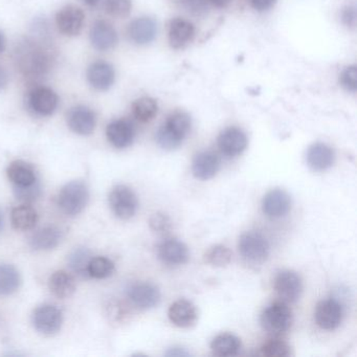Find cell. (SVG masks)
<instances>
[{"label":"cell","instance_id":"cell-42","mask_svg":"<svg viewBox=\"0 0 357 357\" xmlns=\"http://www.w3.org/2000/svg\"><path fill=\"white\" fill-rule=\"evenodd\" d=\"M342 22L348 26H355L356 24V11L355 8L348 7L342 11Z\"/></svg>","mask_w":357,"mask_h":357},{"label":"cell","instance_id":"cell-15","mask_svg":"<svg viewBox=\"0 0 357 357\" xmlns=\"http://www.w3.org/2000/svg\"><path fill=\"white\" fill-rule=\"evenodd\" d=\"M127 294L131 303L139 309L153 308L160 301V289L151 283L133 284Z\"/></svg>","mask_w":357,"mask_h":357},{"label":"cell","instance_id":"cell-33","mask_svg":"<svg viewBox=\"0 0 357 357\" xmlns=\"http://www.w3.org/2000/svg\"><path fill=\"white\" fill-rule=\"evenodd\" d=\"M89 275L95 279H105L110 277L114 271V264L106 257L91 258L89 264Z\"/></svg>","mask_w":357,"mask_h":357},{"label":"cell","instance_id":"cell-12","mask_svg":"<svg viewBox=\"0 0 357 357\" xmlns=\"http://www.w3.org/2000/svg\"><path fill=\"white\" fill-rule=\"evenodd\" d=\"M218 147L223 155L235 158L248 147V137L241 129L229 127L219 135Z\"/></svg>","mask_w":357,"mask_h":357},{"label":"cell","instance_id":"cell-24","mask_svg":"<svg viewBox=\"0 0 357 357\" xmlns=\"http://www.w3.org/2000/svg\"><path fill=\"white\" fill-rule=\"evenodd\" d=\"M306 160L307 164L313 171L321 172L331 168L335 160V154L326 144L315 143L309 147Z\"/></svg>","mask_w":357,"mask_h":357},{"label":"cell","instance_id":"cell-2","mask_svg":"<svg viewBox=\"0 0 357 357\" xmlns=\"http://www.w3.org/2000/svg\"><path fill=\"white\" fill-rule=\"evenodd\" d=\"M192 122L185 112H174L168 116L156 133L158 145L166 150L178 148L191 130Z\"/></svg>","mask_w":357,"mask_h":357},{"label":"cell","instance_id":"cell-48","mask_svg":"<svg viewBox=\"0 0 357 357\" xmlns=\"http://www.w3.org/2000/svg\"><path fill=\"white\" fill-rule=\"evenodd\" d=\"M3 213L0 212V233L3 231Z\"/></svg>","mask_w":357,"mask_h":357},{"label":"cell","instance_id":"cell-3","mask_svg":"<svg viewBox=\"0 0 357 357\" xmlns=\"http://www.w3.org/2000/svg\"><path fill=\"white\" fill-rule=\"evenodd\" d=\"M89 200V191L87 185L83 181H70L60 191L58 206L64 214L76 216L86 208Z\"/></svg>","mask_w":357,"mask_h":357},{"label":"cell","instance_id":"cell-11","mask_svg":"<svg viewBox=\"0 0 357 357\" xmlns=\"http://www.w3.org/2000/svg\"><path fill=\"white\" fill-rule=\"evenodd\" d=\"M85 16L80 8L66 6L56 15V24L62 34L66 36H77L84 26Z\"/></svg>","mask_w":357,"mask_h":357},{"label":"cell","instance_id":"cell-46","mask_svg":"<svg viewBox=\"0 0 357 357\" xmlns=\"http://www.w3.org/2000/svg\"><path fill=\"white\" fill-rule=\"evenodd\" d=\"M6 49V37L3 33L0 31V54L3 53Z\"/></svg>","mask_w":357,"mask_h":357},{"label":"cell","instance_id":"cell-47","mask_svg":"<svg viewBox=\"0 0 357 357\" xmlns=\"http://www.w3.org/2000/svg\"><path fill=\"white\" fill-rule=\"evenodd\" d=\"M100 1H101V0H83V3L91 8L97 7V6L99 5Z\"/></svg>","mask_w":357,"mask_h":357},{"label":"cell","instance_id":"cell-23","mask_svg":"<svg viewBox=\"0 0 357 357\" xmlns=\"http://www.w3.org/2000/svg\"><path fill=\"white\" fill-rule=\"evenodd\" d=\"M158 24L152 18H137L129 24L128 35L135 45H149L155 39Z\"/></svg>","mask_w":357,"mask_h":357},{"label":"cell","instance_id":"cell-21","mask_svg":"<svg viewBox=\"0 0 357 357\" xmlns=\"http://www.w3.org/2000/svg\"><path fill=\"white\" fill-rule=\"evenodd\" d=\"M220 169V160L212 151H204L194 158L192 172L200 181L213 178Z\"/></svg>","mask_w":357,"mask_h":357},{"label":"cell","instance_id":"cell-38","mask_svg":"<svg viewBox=\"0 0 357 357\" xmlns=\"http://www.w3.org/2000/svg\"><path fill=\"white\" fill-rule=\"evenodd\" d=\"M183 9L195 16H202L208 12V0H175Z\"/></svg>","mask_w":357,"mask_h":357},{"label":"cell","instance_id":"cell-40","mask_svg":"<svg viewBox=\"0 0 357 357\" xmlns=\"http://www.w3.org/2000/svg\"><path fill=\"white\" fill-rule=\"evenodd\" d=\"M150 227L158 233H166L170 231L171 220L164 213H155L149 220Z\"/></svg>","mask_w":357,"mask_h":357},{"label":"cell","instance_id":"cell-30","mask_svg":"<svg viewBox=\"0 0 357 357\" xmlns=\"http://www.w3.org/2000/svg\"><path fill=\"white\" fill-rule=\"evenodd\" d=\"M20 271L13 265H0V296L14 294L20 288Z\"/></svg>","mask_w":357,"mask_h":357},{"label":"cell","instance_id":"cell-28","mask_svg":"<svg viewBox=\"0 0 357 357\" xmlns=\"http://www.w3.org/2000/svg\"><path fill=\"white\" fill-rule=\"evenodd\" d=\"M241 340L231 333H223L216 336L211 344L213 354L217 356H235L241 350Z\"/></svg>","mask_w":357,"mask_h":357},{"label":"cell","instance_id":"cell-18","mask_svg":"<svg viewBox=\"0 0 357 357\" xmlns=\"http://www.w3.org/2000/svg\"><path fill=\"white\" fill-rule=\"evenodd\" d=\"M108 141L119 149L129 147L135 137L132 123L127 120H116L110 123L106 129Z\"/></svg>","mask_w":357,"mask_h":357},{"label":"cell","instance_id":"cell-44","mask_svg":"<svg viewBox=\"0 0 357 357\" xmlns=\"http://www.w3.org/2000/svg\"><path fill=\"white\" fill-rule=\"evenodd\" d=\"M9 82V77H8L7 72L3 68H0V89H5Z\"/></svg>","mask_w":357,"mask_h":357},{"label":"cell","instance_id":"cell-27","mask_svg":"<svg viewBox=\"0 0 357 357\" xmlns=\"http://www.w3.org/2000/svg\"><path fill=\"white\" fill-rule=\"evenodd\" d=\"M49 287L52 294L59 298H68L76 291V281L70 273L55 271L50 278Z\"/></svg>","mask_w":357,"mask_h":357},{"label":"cell","instance_id":"cell-45","mask_svg":"<svg viewBox=\"0 0 357 357\" xmlns=\"http://www.w3.org/2000/svg\"><path fill=\"white\" fill-rule=\"evenodd\" d=\"M233 0H208V3L217 8H225L231 3Z\"/></svg>","mask_w":357,"mask_h":357},{"label":"cell","instance_id":"cell-34","mask_svg":"<svg viewBox=\"0 0 357 357\" xmlns=\"http://www.w3.org/2000/svg\"><path fill=\"white\" fill-rule=\"evenodd\" d=\"M231 261V252L223 245H214L208 248L204 254V262L211 266L223 267Z\"/></svg>","mask_w":357,"mask_h":357},{"label":"cell","instance_id":"cell-31","mask_svg":"<svg viewBox=\"0 0 357 357\" xmlns=\"http://www.w3.org/2000/svg\"><path fill=\"white\" fill-rule=\"evenodd\" d=\"M158 112V102L152 98H141L132 104L133 116L141 123H148L153 120Z\"/></svg>","mask_w":357,"mask_h":357},{"label":"cell","instance_id":"cell-5","mask_svg":"<svg viewBox=\"0 0 357 357\" xmlns=\"http://www.w3.org/2000/svg\"><path fill=\"white\" fill-rule=\"evenodd\" d=\"M292 323L291 309L287 303L275 302L264 309L261 314V325L268 333L279 335L285 333Z\"/></svg>","mask_w":357,"mask_h":357},{"label":"cell","instance_id":"cell-7","mask_svg":"<svg viewBox=\"0 0 357 357\" xmlns=\"http://www.w3.org/2000/svg\"><path fill=\"white\" fill-rule=\"evenodd\" d=\"M32 321L37 331L45 335H53L61 329L63 315L54 305H41L33 313Z\"/></svg>","mask_w":357,"mask_h":357},{"label":"cell","instance_id":"cell-22","mask_svg":"<svg viewBox=\"0 0 357 357\" xmlns=\"http://www.w3.org/2000/svg\"><path fill=\"white\" fill-rule=\"evenodd\" d=\"M168 317L173 325L189 328L197 321V309L190 301L178 300L171 305Z\"/></svg>","mask_w":357,"mask_h":357},{"label":"cell","instance_id":"cell-1","mask_svg":"<svg viewBox=\"0 0 357 357\" xmlns=\"http://www.w3.org/2000/svg\"><path fill=\"white\" fill-rule=\"evenodd\" d=\"M15 61L20 72L29 78L45 76L51 70V53L47 47L33 40L20 43L15 50Z\"/></svg>","mask_w":357,"mask_h":357},{"label":"cell","instance_id":"cell-9","mask_svg":"<svg viewBox=\"0 0 357 357\" xmlns=\"http://www.w3.org/2000/svg\"><path fill=\"white\" fill-rule=\"evenodd\" d=\"M58 104L59 98L57 93L49 87H36L29 93V108L38 116H51L57 109Z\"/></svg>","mask_w":357,"mask_h":357},{"label":"cell","instance_id":"cell-39","mask_svg":"<svg viewBox=\"0 0 357 357\" xmlns=\"http://www.w3.org/2000/svg\"><path fill=\"white\" fill-rule=\"evenodd\" d=\"M340 84L346 91L355 93L357 89V70L356 66H349L340 75Z\"/></svg>","mask_w":357,"mask_h":357},{"label":"cell","instance_id":"cell-6","mask_svg":"<svg viewBox=\"0 0 357 357\" xmlns=\"http://www.w3.org/2000/svg\"><path fill=\"white\" fill-rule=\"evenodd\" d=\"M109 206L118 218L127 220L135 216L137 213L139 200L130 188L119 185L110 192Z\"/></svg>","mask_w":357,"mask_h":357},{"label":"cell","instance_id":"cell-35","mask_svg":"<svg viewBox=\"0 0 357 357\" xmlns=\"http://www.w3.org/2000/svg\"><path fill=\"white\" fill-rule=\"evenodd\" d=\"M104 9L112 17L125 18L130 14L132 3L131 0H105Z\"/></svg>","mask_w":357,"mask_h":357},{"label":"cell","instance_id":"cell-19","mask_svg":"<svg viewBox=\"0 0 357 357\" xmlns=\"http://www.w3.org/2000/svg\"><path fill=\"white\" fill-rule=\"evenodd\" d=\"M169 43L174 50L187 47L195 37V26L183 18H175L169 26Z\"/></svg>","mask_w":357,"mask_h":357},{"label":"cell","instance_id":"cell-13","mask_svg":"<svg viewBox=\"0 0 357 357\" xmlns=\"http://www.w3.org/2000/svg\"><path fill=\"white\" fill-rule=\"evenodd\" d=\"M290 208H291V198L284 190H271L263 198V213L269 218L277 219L286 216L289 213Z\"/></svg>","mask_w":357,"mask_h":357},{"label":"cell","instance_id":"cell-41","mask_svg":"<svg viewBox=\"0 0 357 357\" xmlns=\"http://www.w3.org/2000/svg\"><path fill=\"white\" fill-rule=\"evenodd\" d=\"M248 3L256 11L264 12L273 8L277 0H248Z\"/></svg>","mask_w":357,"mask_h":357},{"label":"cell","instance_id":"cell-37","mask_svg":"<svg viewBox=\"0 0 357 357\" xmlns=\"http://www.w3.org/2000/svg\"><path fill=\"white\" fill-rule=\"evenodd\" d=\"M40 193L41 187L39 181L34 185H29V187H14V194H15L16 198L20 202H26V204L35 202L40 196Z\"/></svg>","mask_w":357,"mask_h":357},{"label":"cell","instance_id":"cell-16","mask_svg":"<svg viewBox=\"0 0 357 357\" xmlns=\"http://www.w3.org/2000/svg\"><path fill=\"white\" fill-rule=\"evenodd\" d=\"M158 256L164 264L177 266L188 262L189 250L183 242L177 239H168L158 245Z\"/></svg>","mask_w":357,"mask_h":357},{"label":"cell","instance_id":"cell-36","mask_svg":"<svg viewBox=\"0 0 357 357\" xmlns=\"http://www.w3.org/2000/svg\"><path fill=\"white\" fill-rule=\"evenodd\" d=\"M261 354L266 357H286L290 355V347L283 340H271L260 349Z\"/></svg>","mask_w":357,"mask_h":357},{"label":"cell","instance_id":"cell-29","mask_svg":"<svg viewBox=\"0 0 357 357\" xmlns=\"http://www.w3.org/2000/svg\"><path fill=\"white\" fill-rule=\"evenodd\" d=\"M12 225L18 231H29L37 225L38 214L34 208L29 204L16 206L11 214Z\"/></svg>","mask_w":357,"mask_h":357},{"label":"cell","instance_id":"cell-20","mask_svg":"<svg viewBox=\"0 0 357 357\" xmlns=\"http://www.w3.org/2000/svg\"><path fill=\"white\" fill-rule=\"evenodd\" d=\"M116 73L114 68L105 61L91 64L87 70V80L97 91H107L114 84Z\"/></svg>","mask_w":357,"mask_h":357},{"label":"cell","instance_id":"cell-4","mask_svg":"<svg viewBox=\"0 0 357 357\" xmlns=\"http://www.w3.org/2000/svg\"><path fill=\"white\" fill-rule=\"evenodd\" d=\"M238 250L243 260L252 265L263 264L271 252L266 238L258 231H248L241 235Z\"/></svg>","mask_w":357,"mask_h":357},{"label":"cell","instance_id":"cell-25","mask_svg":"<svg viewBox=\"0 0 357 357\" xmlns=\"http://www.w3.org/2000/svg\"><path fill=\"white\" fill-rule=\"evenodd\" d=\"M7 173L14 187H29L38 183L34 167L24 160L12 162L8 167Z\"/></svg>","mask_w":357,"mask_h":357},{"label":"cell","instance_id":"cell-26","mask_svg":"<svg viewBox=\"0 0 357 357\" xmlns=\"http://www.w3.org/2000/svg\"><path fill=\"white\" fill-rule=\"evenodd\" d=\"M60 241H61L60 229L56 227H47L33 234L29 244L34 250H50L57 248Z\"/></svg>","mask_w":357,"mask_h":357},{"label":"cell","instance_id":"cell-43","mask_svg":"<svg viewBox=\"0 0 357 357\" xmlns=\"http://www.w3.org/2000/svg\"><path fill=\"white\" fill-rule=\"evenodd\" d=\"M167 356H189L190 353L187 352L185 349L172 348L166 353Z\"/></svg>","mask_w":357,"mask_h":357},{"label":"cell","instance_id":"cell-14","mask_svg":"<svg viewBox=\"0 0 357 357\" xmlns=\"http://www.w3.org/2000/svg\"><path fill=\"white\" fill-rule=\"evenodd\" d=\"M96 123H97V119H96L95 112L86 106H76L68 112V127L77 135H91L95 130Z\"/></svg>","mask_w":357,"mask_h":357},{"label":"cell","instance_id":"cell-17","mask_svg":"<svg viewBox=\"0 0 357 357\" xmlns=\"http://www.w3.org/2000/svg\"><path fill=\"white\" fill-rule=\"evenodd\" d=\"M89 37L91 45L99 51L114 49L119 39L116 29L105 20H98L93 24Z\"/></svg>","mask_w":357,"mask_h":357},{"label":"cell","instance_id":"cell-10","mask_svg":"<svg viewBox=\"0 0 357 357\" xmlns=\"http://www.w3.org/2000/svg\"><path fill=\"white\" fill-rule=\"evenodd\" d=\"M314 319L315 323L321 329H336L342 323V305L334 298L321 301L315 308Z\"/></svg>","mask_w":357,"mask_h":357},{"label":"cell","instance_id":"cell-32","mask_svg":"<svg viewBox=\"0 0 357 357\" xmlns=\"http://www.w3.org/2000/svg\"><path fill=\"white\" fill-rule=\"evenodd\" d=\"M91 252L85 248H78L68 257V264L74 273L80 277L89 275V264L91 260Z\"/></svg>","mask_w":357,"mask_h":357},{"label":"cell","instance_id":"cell-8","mask_svg":"<svg viewBox=\"0 0 357 357\" xmlns=\"http://www.w3.org/2000/svg\"><path fill=\"white\" fill-rule=\"evenodd\" d=\"M273 287L283 302L296 303L302 294V280H301L300 275L294 271H280L275 275Z\"/></svg>","mask_w":357,"mask_h":357}]
</instances>
